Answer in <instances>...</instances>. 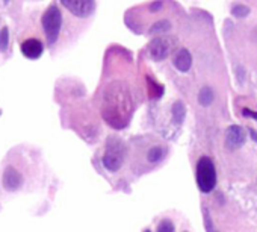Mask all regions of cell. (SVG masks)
<instances>
[{
  "label": "cell",
  "instance_id": "6da1fadb",
  "mask_svg": "<svg viewBox=\"0 0 257 232\" xmlns=\"http://www.w3.org/2000/svg\"><path fill=\"white\" fill-rule=\"evenodd\" d=\"M41 23H43V29L46 34L47 43L55 44L59 37L61 26H62V14H61L59 8L56 5L49 7L41 19Z\"/></svg>",
  "mask_w": 257,
  "mask_h": 232
},
{
  "label": "cell",
  "instance_id": "7a4b0ae2",
  "mask_svg": "<svg viewBox=\"0 0 257 232\" xmlns=\"http://www.w3.org/2000/svg\"><path fill=\"white\" fill-rule=\"evenodd\" d=\"M197 184L203 193H210L216 185V172L210 158L201 157L197 164Z\"/></svg>",
  "mask_w": 257,
  "mask_h": 232
},
{
  "label": "cell",
  "instance_id": "3957f363",
  "mask_svg": "<svg viewBox=\"0 0 257 232\" xmlns=\"http://www.w3.org/2000/svg\"><path fill=\"white\" fill-rule=\"evenodd\" d=\"M124 152H125L124 144L116 138H110L107 141V147L103 157L104 167L110 172H116L124 161Z\"/></svg>",
  "mask_w": 257,
  "mask_h": 232
},
{
  "label": "cell",
  "instance_id": "277c9868",
  "mask_svg": "<svg viewBox=\"0 0 257 232\" xmlns=\"http://www.w3.org/2000/svg\"><path fill=\"white\" fill-rule=\"evenodd\" d=\"M61 4L76 17H88L95 8L94 0H61Z\"/></svg>",
  "mask_w": 257,
  "mask_h": 232
},
{
  "label": "cell",
  "instance_id": "5b68a950",
  "mask_svg": "<svg viewBox=\"0 0 257 232\" xmlns=\"http://www.w3.org/2000/svg\"><path fill=\"white\" fill-rule=\"evenodd\" d=\"M173 49H174V40L168 37H159L150 43L149 52L155 59H164L171 53Z\"/></svg>",
  "mask_w": 257,
  "mask_h": 232
},
{
  "label": "cell",
  "instance_id": "8992f818",
  "mask_svg": "<svg viewBox=\"0 0 257 232\" xmlns=\"http://www.w3.org/2000/svg\"><path fill=\"white\" fill-rule=\"evenodd\" d=\"M22 53L29 58V59H38L43 52H44V46L40 40L37 38H28L22 43Z\"/></svg>",
  "mask_w": 257,
  "mask_h": 232
},
{
  "label": "cell",
  "instance_id": "52a82bcc",
  "mask_svg": "<svg viewBox=\"0 0 257 232\" xmlns=\"http://www.w3.org/2000/svg\"><path fill=\"white\" fill-rule=\"evenodd\" d=\"M225 143L228 149H239L245 143V131L240 126H230L225 134Z\"/></svg>",
  "mask_w": 257,
  "mask_h": 232
},
{
  "label": "cell",
  "instance_id": "ba28073f",
  "mask_svg": "<svg viewBox=\"0 0 257 232\" xmlns=\"http://www.w3.org/2000/svg\"><path fill=\"white\" fill-rule=\"evenodd\" d=\"M174 65L177 67V70H180L183 73L188 71L191 68V65H192V56H191V53L186 49H182L176 55V58H174Z\"/></svg>",
  "mask_w": 257,
  "mask_h": 232
},
{
  "label": "cell",
  "instance_id": "9c48e42d",
  "mask_svg": "<svg viewBox=\"0 0 257 232\" xmlns=\"http://www.w3.org/2000/svg\"><path fill=\"white\" fill-rule=\"evenodd\" d=\"M198 102L203 106H209L213 102V91H212V88H209V87L201 88V91L198 94Z\"/></svg>",
  "mask_w": 257,
  "mask_h": 232
},
{
  "label": "cell",
  "instance_id": "30bf717a",
  "mask_svg": "<svg viewBox=\"0 0 257 232\" xmlns=\"http://www.w3.org/2000/svg\"><path fill=\"white\" fill-rule=\"evenodd\" d=\"M162 157H164V150L161 147H158V146L156 147H152L149 150V153H147V160L150 163H158V161L162 160Z\"/></svg>",
  "mask_w": 257,
  "mask_h": 232
},
{
  "label": "cell",
  "instance_id": "8fae6325",
  "mask_svg": "<svg viewBox=\"0 0 257 232\" xmlns=\"http://www.w3.org/2000/svg\"><path fill=\"white\" fill-rule=\"evenodd\" d=\"M10 43V31L8 28H4L0 31V50H7Z\"/></svg>",
  "mask_w": 257,
  "mask_h": 232
},
{
  "label": "cell",
  "instance_id": "7c38bea8",
  "mask_svg": "<svg viewBox=\"0 0 257 232\" xmlns=\"http://www.w3.org/2000/svg\"><path fill=\"white\" fill-rule=\"evenodd\" d=\"M173 115H174V119L177 122H182L183 120V117H185V108H183V105L180 102H177L173 106Z\"/></svg>",
  "mask_w": 257,
  "mask_h": 232
},
{
  "label": "cell",
  "instance_id": "4fadbf2b",
  "mask_svg": "<svg viewBox=\"0 0 257 232\" xmlns=\"http://www.w3.org/2000/svg\"><path fill=\"white\" fill-rule=\"evenodd\" d=\"M170 23L168 22H159V23H156L153 28H152V34H156V32H159V34H165L167 31H170Z\"/></svg>",
  "mask_w": 257,
  "mask_h": 232
},
{
  "label": "cell",
  "instance_id": "5bb4252c",
  "mask_svg": "<svg viewBox=\"0 0 257 232\" xmlns=\"http://www.w3.org/2000/svg\"><path fill=\"white\" fill-rule=\"evenodd\" d=\"M158 232H174V224L171 220H162L158 226Z\"/></svg>",
  "mask_w": 257,
  "mask_h": 232
},
{
  "label": "cell",
  "instance_id": "9a60e30c",
  "mask_svg": "<svg viewBox=\"0 0 257 232\" xmlns=\"http://www.w3.org/2000/svg\"><path fill=\"white\" fill-rule=\"evenodd\" d=\"M231 13H233V16H236V17H243V16L248 14V8H246V7H236L234 10H231Z\"/></svg>",
  "mask_w": 257,
  "mask_h": 232
},
{
  "label": "cell",
  "instance_id": "2e32d148",
  "mask_svg": "<svg viewBox=\"0 0 257 232\" xmlns=\"http://www.w3.org/2000/svg\"><path fill=\"white\" fill-rule=\"evenodd\" d=\"M242 114H243V115H249V117H252V119H255V120H257V112H251L249 109H243V111H242Z\"/></svg>",
  "mask_w": 257,
  "mask_h": 232
},
{
  "label": "cell",
  "instance_id": "e0dca14e",
  "mask_svg": "<svg viewBox=\"0 0 257 232\" xmlns=\"http://www.w3.org/2000/svg\"><path fill=\"white\" fill-rule=\"evenodd\" d=\"M144 232H152V230H149V229H147V230H144Z\"/></svg>",
  "mask_w": 257,
  "mask_h": 232
}]
</instances>
